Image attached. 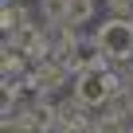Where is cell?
Instances as JSON below:
<instances>
[{
  "mask_svg": "<svg viewBox=\"0 0 133 133\" xmlns=\"http://www.w3.org/2000/svg\"><path fill=\"white\" fill-rule=\"evenodd\" d=\"M110 90H114V82H110V75H102V66H94V71H78L75 98H78L82 106H102V102L110 98Z\"/></svg>",
  "mask_w": 133,
  "mask_h": 133,
  "instance_id": "cell-2",
  "label": "cell"
},
{
  "mask_svg": "<svg viewBox=\"0 0 133 133\" xmlns=\"http://www.w3.org/2000/svg\"><path fill=\"white\" fill-rule=\"evenodd\" d=\"M94 16V0H71L66 4V24H86Z\"/></svg>",
  "mask_w": 133,
  "mask_h": 133,
  "instance_id": "cell-4",
  "label": "cell"
},
{
  "mask_svg": "<svg viewBox=\"0 0 133 133\" xmlns=\"http://www.w3.org/2000/svg\"><path fill=\"white\" fill-rule=\"evenodd\" d=\"M102 43H71V63L78 66V71H94V66H102Z\"/></svg>",
  "mask_w": 133,
  "mask_h": 133,
  "instance_id": "cell-3",
  "label": "cell"
},
{
  "mask_svg": "<svg viewBox=\"0 0 133 133\" xmlns=\"http://www.w3.org/2000/svg\"><path fill=\"white\" fill-rule=\"evenodd\" d=\"M98 43H102V51L110 55V59H129L133 55V24L129 20H106L102 28H98Z\"/></svg>",
  "mask_w": 133,
  "mask_h": 133,
  "instance_id": "cell-1",
  "label": "cell"
},
{
  "mask_svg": "<svg viewBox=\"0 0 133 133\" xmlns=\"http://www.w3.org/2000/svg\"><path fill=\"white\" fill-rule=\"evenodd\" d=\"M39 82L43 86H59L63 82V66H43V71H39Z\"/></svg>",
  "mask_w": 133,
  "mask_h": 133,
  "instance_id": "cell-5",
  "label": "cell"
}]
</instances>
